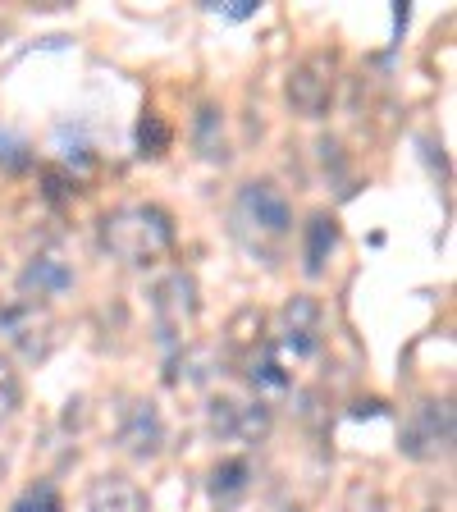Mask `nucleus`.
<instances>
[{
    "instance_id": "39448f33",
    "label": "nucleus",
    "mask_w": 457,
    "mask_h": 512,
    "mask_svg": "<svg viewBox=\"0 0 457 512\" xmlns=\"http://www.w3.org/2000/svg\"><path fill=\"white\" fill-rule=\"evenodd\" d=\"M398 448L403 458L412 462H435L453 448V403H439V398H426L416 403L403 421V435H398Z\"/></svg>"
},
{
    "instance_id": "2eb2a0df",
    "label": "nucleus",
    "mask_w": 457,
    "mask_h": 512,
    "mask_svg": "<svg viewBox=\"0 0 457 512\" xmlns=\"http://www.w3.org/2000/svg\"><path fill=\"white\" fill-rule=\"evenodd\" d=\"M10 512H64V503L51 480H37V485H28V490L10 503Z\"/></svg>"
},
{
    "instance_id": "20e7f679",
    "label": "nucleus",
    "mask_w": 457,
    "mask_h": 512,
    "mask_svg": "<svg viewBox=\"0 0 457 512\" xmlns=\"http://www.w3.org/2000/svg\"><path fill=\"white\" fill-rule=\"evenodd\" d=\"M334 92H339V60H334L330 51H316V55H307V60H298L284 83L288 106L302 119L325 115V110L334 106Z\"/></svg>"
},
{
    "instance_id": "ddd939ff",
    "label": "nucleus",
    "mask_w": 457,
    "mask_h": 512,
    "mask_svg": "<svg viewBox=\"0 0 457 512\" xmlns=\"http://www.w3.org/2000/svg\"><path fill=\"white\" fill-rule=\"evenodd\" d=\"M192 147L202 151L206 160L229 156V151H224V110H215V106L197 110V119H192Z\"/></svg>"
},
{
    "instance_id": "f03ea898",
    "label": "nucleus",
    "mask_w": 457,
    "mask_h": 512,
    "mask_svg": "<svg viewBox=\"0 0 457 512\" xmlns=\"http://www.w3.org/2000/svg\"><path fill=\"white\" fill-rule=\"evenodd\" d=\"M234 234L243 238L247 252L256 256H275L293 234V206L279 192V183L252 179L238 188L234 197Z\"/></svg>"
},
{
    "instance_id": "0eeeda50",
    "label": "nucleus",
    "mask_w": 457,
    "mask_h": 512,
    "mask_svg": "<svg viewBox=\"0 0 457 512\" xmlns=\"http://www.w3.org/2000/svg\"><path fill=\"white\" fill-rule=\"evenodd\" d=\"M0 334L23 352V357H46L51 348V320H46V307L32 298H14L10 307H0Z\"/></svg>"
},
{
    "instance_id": "6e6552de",
    "label": "nucleus",
    "mask_w": 457,
    "mask_h": 512,
    "mask_svg": "<svg viewBox=\"0 0 457 512\" xmlns=\"http://www.w3.org/2000/svg\"><path fill=\"white\" fill-rule=\"evenodd\" d=\"M211 426L215 435L234 439V444H256L270 435V407L261 398H215Z\"/></svg>"
},
{
    "instance_id": "a211bd4d",
    "label": "nucleus",
    "mask_w": 457,
    "mask_h": 512,
    "mask_svg": "<svg viewBox=\"0 0 457 512\" xmlns=\"http://www.w3.org/2000/svg\"><path fill=\"white\" fill-rule=\"evenodd\" d=\"M211 14H224V19H234V23H243V19H256V0H229V5H206Z\"/></svg>"
},
{
    "instance_id": "9d476101",
    "label": "nucleus",
    "mask_w": 457,
    "mask_h": 512,
    "mask_svg": "<svg viewBox=\"0 0 457 512\" xmlns=\"http://www.w3.org/2000/svg\"><path fill=\"white\" fill-rule=\"evenodd\" d=\"M87 512H147V494L138 490V480L106 471L87 485Z\"/></svg>"
},
{
    "instance_id": "9b49d317",
    "label": "nucleus",
    "mask_w": 457,
    "mask_h": 512,
    "mask_svg": "<svg viewBox=\"0 0 457 512\" xmlns=\"http://www.w3.org/2000/svg\"><path fill=\"white\" fill-rule=\"evenodd\" d=\"M19 288H23V298H32V302L60 298L64 288H74V270L64 266L55 252H42V256H32V261H28Z\"/></svg>"
},
{
    "instance_id": "1a4fd4ad",
    "label": "nucleus",
    "mask_w": 457,
    "mask_h": 512,
    "mask_svg": "<svg viewBox=\"0 0 457 512\" xmlns=\"http://www.w3.org/2000/svg\"><path fill=\"white\" fill-rule=\"evenodd\" d=\"M119 448L128 458L151 462L165 448V421H160L156 403H133L124 412V426H119Z\"/></svg>"
},
{
    "instance_id": "423d86ee",
    "label": "nucleus",
    "mask_w": 457,
    "mask_h": 512,
    "mask_svg": "<svg viewBox=\"0 0 457 512\" xmlns=\"http://www.w3.org/2000/svg\"><path fill=\"white\" fill-rule=\"evenodd\" d=\"M320 343H325V316H320V302L311 298H293L279 311V330H275V352L279 357H316Z\"/></svg>"
},
{
    "instance_id": "f8f14e48",
    "label": "nucleus",
    "mask_w": 457,
    "mask_h": 512,
    "mask_svg": "<svg viewBox=\"0 0 457 512\" xmlns=\"http://www.w3.org/2000/svg\"><path fill=\"white\" fill-rule=\"evenodd\" d=\"M343 243V229L334 215H311L307 229H302V270L307 275H325V266H330V256L339 252Z\"/></svg>"
},
{
    "instance_id": "f3484780",
    "label": "nucleus",
    "mask_w": 457,
    "mask_h": 512,
    "mask_svg": "<svg viewBox=\"0 0 457 512\" xmlns=\"http://www.w3.org/2000/svg\"><path fill=\"white\" fill-rule=\"evenodd\" d=\"M14 407H19V380H14L10 362L0 357V426L14 416Z\"/></svg>"
},
{
    "instance_id": "4468645a",
    "label": "nucleus",
    "mask_w": 457,
    "mask_h": 512,
    "mask_svg": "<svg viewBox=\"0 0 457 512\" xmlns=\"http://www.w3.org/2000/svg\"><path fill=\"white\" fill-rule=\"evenodd\" d=\"M247 485H252V462L247 458H224V462H215V471H211V494L220 503H229V499H238V494H247Z\"/></svg>"
},
{
    "instance_id": "f257e3e1",
    "label": "nucleus",
    "mask_w": 457,
    "mask_h": 512,
    "mask_svg": "<svg viewBox=\"0 0 457 512\" xmlns=\"http://www.w3.org/2000/svg\"><path fill=\"white\" fill-rule=\"evenodd\" d=\"M96 238L115 261L124 266H156L160 256L174 247V215L156 202H128L101 215Z\"/></svg>"
},
{
    "instance_id": "dca6fc26",
    "label": "nucleus",
    "mask_w": 457,
    "mask_h": 512,
    "mask_svg": "<svg viewBox=\"0 0 457 512\" xmlns=\"http://www.w3.org/2000/svg\"><path fill=\"white\" fill-rule=\"evenodd\" d=\"M138 147H142V156H165V147H170V124H165L160 115H142Z\"/></svg>"
},
{
    "instance_id": "7ed1b4c3",
    "label": "nucleus",
    "mask_w": 457,
    "mask_h": 512,
    "mask_svg": "<svg viewBox=\"0 0 457 512\" xmlns=\"http://www.w3.org/2000/svg\"><path fill=\"white\" fill-rule=\"evenodd\" d=\"M197 311H202V298H197V279L188 270H174L156 284V298H151V316H156V334L165 348H179L188 343L192 325H197Z\"/></svg>"
}]
</instances>
